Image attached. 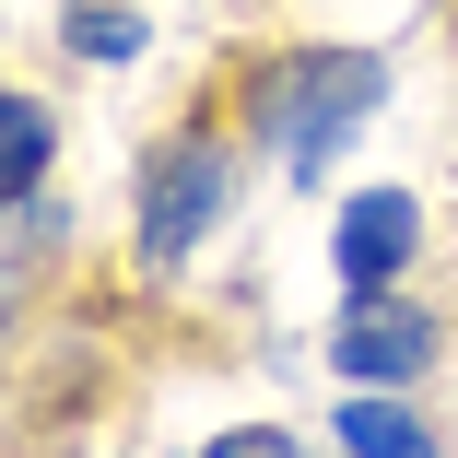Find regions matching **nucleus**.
Wrapping results in <instances>:
<instances>
[{"label":"nucleus","mask_w":458,"mask_h":458,"mask_svg":"<svg viewBox=\"0 0 458 458\" xmlns=\"http://www.w3.org/2000/svg\"><path fill=\"white\" fill-rule=\"evenodd\" d=\"M329 435H341L352 458H423V446H435V423H423L411 400H388V388H352V400L329 411Z\"/></svg>","instance_id":"5"},{"label":"nucleus","mask_w":458,"mask_h":458,"mask_svg":"<svg viewBox=\"0 0 458 458\" xmlns=\"http://www.w3.org/2000/svg\"><path fill=\"white\" fill-rule=\"evenodd\" d=\"M329 364L364 377V388H411L423 364H435V318H411L388 283H352V306H341V329H329Z\"/></svg>","instance_id":"3"},{"label":"nucleus","mask_w":458,"mask_h":458,"mask_svg":"<svg viewBox=\"0 0 458 458\" xmlns=\"http://www.w3.org/2000/svg\"><path fill=\"white\" fill-rule=\"evenodd\" d=\"M224 189H235V165H224L212 141H176V153H153V176H141V259H153V270H176V259H189V247L212 235Z\"/></svg>","instance_id":"2"},{"label":"nucleus","mask_w":458,"mask_h":458,"mask_svg":"<svg viewBox=\"0 0 458 458\" xmlns=\"http://www.w3.org/2000/svg\"><path fill=\"white\" fill-rule=\"evenodd\" d=\"M47 189V106L36 95H0V200Z\"/></svg>","instance_id":"6"},{"label":"nucleus","mask_w":458,"mask_h":458,"mask_svg":"<svg viewBox=\"0 0 458 458\" xmlns=\"http://www.w3.org/2000/svg\"><path fill=\"white\" fill-rule=\"evenodd\" d=\"M377 95H388V59H364V47H306V59H283V71H259L247 118H259V141L283 153L294 176H329L341 130L377 118Z\"/></svg>","instance_id":"1"},{"label":"nucleus","mask_w":458,"mask_h":458,"mask_svg":"<svg viewBox=\"0 0 458 458\" xmlns=\"http://www.w3.org/2000/svg\"><path fill=\"white\" fill-rule=\"evenodd\" d=\"M59 47L71 59H141V24L130 13H59Z\"/></svg>","instance_id":"7"},{"label":"nucleus","mask_w":458,"mask_h":458,"mask_svg":"<svg viewBox=\"0 0 458 458\" xmlns=\"http://www.w3.org/2000/svg\"><path fill=\"white\" fill-rule=\"evenodd\" d=\"M411 235H423V212L400 189H352L341 200V283H400V270H411Z\"/></svg>","instance_id":"4"}]
</instances>
